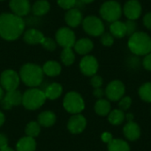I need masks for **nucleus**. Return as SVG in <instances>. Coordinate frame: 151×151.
I'll return each mask as SVG.
<instances>
[{"mask_svg": "<svg viewBox=\"0 0 151 151\" xmlns=\"http://www.w3.org/2000/svg\"><path fill=\"white\" fill-rule=\"evenodd\" d=\"M25 28V22L21 17L13 13L0 15V36L7 41L16 40Z\"/></svg>", "mask_w": 151, "mask_h": 151, "instance_id": "nucleus-1", "label": "nucleus"}, {"mask_svg": "<svg viewBox=\"0 0 151 151\" xmlns=\"http://www.w3.org/2000/svg\"><path fill=\"white\" fill-rule=\"evenodd\" d=\"M128 48L136 56H146L151 52V37L145 32L136 31L129 36Z\"/></svg>", "mask_w": 151, "mask_h": 151, "instance_id": "nucleus-2", "label": "nucleus"}, {"mask_svg": "<svg viewBox=\"0 0 151 151\" xmlns=\"http://www.w3.org/2000/svg\"><path fill=\"white\" fill-rule=\"evenodd\" d=\"M19 76L27 86L37 87L42 81L43 71L37 65L26 64L21 67Z\"/></svg>", "mask_w": 151, "mask_h": 151, "instance_id": "nucleus-3", "label": "nucleus"}, {"mask_svg": "<svg viewBox=\"0 0 151 151\" xmlns=\"http://www.w3.org/2000/svg\"><path fill=\"white\" fill-rule=\"evenodd\" d=\"M100 15L103 19L108 22H114L119 20L123 13V9L120 4L114 0H110L104 2L99 10Z\"/></svg>", "mask_w": 151, "mask_h": 151, "instance_id": "nucleus-4", "label": "nucleus"}, {"mask_svg": "<svg viewBox=\"0 0 151 151\" xmlns=\"http://www.w3.org/2000/svg\"><path fill=\"white\" fill-rule=\"evenodd\" d=\"M46 96L44 92L38 88L28 89L22 96V104L28 110H35L40 108L44 104Z\"/></svg>", "mask_w": 151, "mask_h": 151, "instance_id": "nucleus-5", "label": "nucleus"}, {"mask_svg": "<svg viewBox=\"0 0 151 151\" xmlns=\"http://www.w3.org/2000/svg\"><path fill=\"white\" fill-rule=\"evenodd\" d=\"M82 27L85 32L92 36H101L104 33V24L96 16L86 17L82 20Z\"/></svg>", "mask_w": 151, "mask_h": 151, "instance_id": "nucleus-6", "label": "nucleus"}, {"mask_svg": "<svg viewBox=\"0 0 151 151\" xmlns=\"http://www.w3.org/2000/svg\"><path fill=\"white\" fill-rule=\"evenodd\" d=\"M64 107L70 113L79 114L84 110L85 104L81 95L76 92H70L65 96Z\"/></svg>", "mask_w": 151, "mask_h": 151, "instance_id": "nucleus-7", "label": "nucleus"}, {"mask_svg": "<svg viewBox=\"0 0 151 151\" xmlns=\"http://www.w3.org/2000/svg\"><path fill=\"white\" fill-rule=\"evenodd\" d=\"M57 42L63 48H72L76 42L75 35L69 27H61L56 33Z\"/></svg>", "mask_w": 151, "mask_h": 151, "instance_id": "nucleus-8", "label": "nucleus"}, {"mask_svg": "<svg viewBox=\"0 0 151 151\" xmlns=\"http://www.w3.org/2000/svg\"><path fill=\"white\" fill-rule=\"evenodd\" d=\"M0 83L6 91L16 90L19 84V77L12 70H5L0 77Z\"/></svg>", "mask_w": 151, "mask_h": 151, "instance_id": "nucleus-9", "label": "nucleus"}, {"mask_svg": "<svg viewBox=\"0 0 151 151\" xmlns=\"http://www.w3.org/2000/svg\"><path fill=\"white\" fill-rule=\"evenodd\" d=\"M126 88L123 82L119 80H115L108 84L105 89V95L109 100L115 102L120 100L123 97Z\"/></svg>", "mask_w": 151, "mask_h": 151, "instance_id": "nucleus-10", "label": "nucleus"}, {"mask_svg": "<svg viewBox=\"0 0 151 151\" xmlns=\"http://www.w3.org/2000/svg\"><path fill=\"white\" fill-rule=\"evenodd\" d=\"M123 9V12L127 19L135 20L137 19L142 12V7L138 0H128L126 2Z\"/></svg>", "mask_w": 151, "mask_h": 151, "instance_id": "nucleus-11", "label": "nucleus"}, {"mask_svg": "<svg viewBox=\"0 0 151 151\" xmlns=\"http://www.w3.org/2000/svg\"><path fill=\"white\" fill-rule=\"evenodd\" d=\"M80 68L83 74L87 76H94L98 70V62L95 57L88 55L81 60Z\"/></svg>", "mask_w": 151, "mask_h": 151, "instance_id": "nucleus-12", "label": "nucleus"}, {"mask_svg": "<svg viewBox=\"0 0 151 151\" xmlns=\"http://www.w3.org/2000/svg\"><path fill=\"white\" fill-rule=\"evenodd\" d=\"M20 104H22V95L18 90L7 91L4 97L0 100V104L4 110H10L12 106Z\"/></svg>", "mask_w": 151, "mask_h": 151, "instance_id": "nucleus-13", "label": "nucleus"}, {"mask_svg": "<svg viewBox=\"0 0 151 151\" xmlns=\"http://www.w3.org/2000/svg\"><path fill=\"white\" fill-rule=\"evenodd\" d=\"M86 125V119L81 114H75L69 119L67 127L72 134H80L85 129Z\"/></svg>", "mask_w": 151, "mask_h": 151, "instance_id": "nucleus-14", "label": "nucleus"}, {"mask_svg": "<svg viewBox=\"0 0 151 151\" xmlns=\"http://www.w3.org/2000/svg\"><path fill=\"white\" fill-rule=\"evenodd\" d=\"M9 5L13 14L19 17L27 15L30 11V4L28 0H10Z\"/></svg>", "mask_w": 151, "mask_h": 151, "instance_id": "nucleus-15", "label": "nucleus"}, {"mask_svg": "<svg viewBox=\"0 0 151 151\" xmlns=\"http://www.w3.org/2000/svg\"><path fill=\"white\" fill-rule=\"evenodd\" d=\"M65 22L67 23V25L69 27H76L83 20L82 13L77 8L69 9V11L65 13Z\"/></svg>", "mask_w": 151, "mask_h": 151, "instance_id": "nucleus-16", "label": "nucleus"}, {"mask_svg": "<svg viewBox=\"0 0 151 151\" xmlns=\"http://www.w3.org/2000/svg\"><path fill=\"white\" fill-rule=\"evenodd\" d=\"M124 134L127 137V139H128L129 141H136L137 139H139L140 135H141V129L140 127L134 123V121H130L128 122L123 129Z\"/></svg>", "mask_w": 151, "mask_h": 151, "instance_id": "nucleus-17", "label": "nucleus"}, {"mask_svg": "<svg viewBox=\"0 0 151 151\" xmlns=\"http://www.w3.org/2000/svg\"><path fill=\"white\" fill-rule=\"evenodd\" d=\"M73 47L77 53H79L81 55H87L93 50L94 43L88 38H82V39L78 40L75 42Z\"/></svg>", "mask_w": 151, "mask_h": 151, "instance_id": "nucleus-18", "label": "nucleus"}, {"mask_svg": "<svg viewBox=\"0 0 151 151\" xmlns=\"http://www.w3.org/2000/svg\"><path fill=\"white\" fill-rule=\"evenodd\" d=\"M43 35L37 29L31 28L25 32L24 34V41L28 44H38L41 43L42 40L43 39Z\"/></svg>", "mask_w": 151, "mask_h": 151, "instance_id": "nucleus-19", "label": "nucleus"}, {"mask_svg": "<svg viewBox=\"0 0 151 151\" xmlns=\"http://www.w3.org/2000/svg\"><path fill=\"white\" fill-rule=\"evenodd\" d=\"M110 32L113 35V37L116 38H123L127 35V28L125 22H122L120 20L114 21L110 26Z\"/></svg>", "mask_w": 151, "mask_h": 151, "instance_id": "nucleus-20", "label": "nucleus"}, {"mask_svg": "<svg viewBox=\"0 0 151 151\" xmlns=\"http://www.w3.org/2000/svg\"><path fill=\"white\" fill-rule=\"evenodd\" d=\"M35 141L32 137H24L20 139L17 145H16V150L17 151H35Z\"/></svg>", "mask_w": 151, "mask_h": 151, "instance_id": "nucleus-21", "label": "nucleus"}, {"mask_svg": "<svg viewBox=\"0 0 151 151\" xmlns=\"http://www.w3.org/2000/svg\"><path fill=\"white\" fill-rule=\"evenodd\" d=\"M50 5L46 0H37L32 6V12L36 16L46 14L50 11Z\"/></svg>", "mask_w": 151, "mask_h": 151, "instance_id": "nucleus-22", "label": "nucleus"}, {"mask_svg": "<svg viewBox=\"0 0 151 151\" xmlns=\"http://www.w3.org/2000/svg\"><path fill=\"white\" fill-rule=\"evenodd\" d=\"M42 71L43 73L47 74L48 76H57L61 72V66L56 61H48L44 64Z\"/></svg>", "mask_w": 151, "mask_h": 151, "instance_id": "nucleus-23", "label": "nucleus"}, {"mask_svg": "<svg viewBox=\"0 0 151 151\" xmlns=\"http://www.w3.org/2000/svg\"><path fill=\"white\" fill-rule=\"evenodd\" d=\"M44 94H45L46 98L54 100V99L59 97L60 95L62 94V87L58 83H52L46 88Z\"/></svg>", "mask_w": 151, "mask_h": 151, "instance_id": "nucleus-24", "label": "nucleus"}, {"mask_svg": "<svg viewBox=\"0 0 151 151\" xmlns=\"http://www.w3.org/2000/svg\"><path fill=\"white\" fill-rule=\"evenodd\" d=\"M56 121V116L51 111H43L38 117V122L43 127H50Z\"/></svg>", "mask_w": 151, "mask_h": 151, "instance_id": "nucleus-25", "label": "nucleus"}, {"mask_svg": "<svg viewBox=\"0 0 151 151\" xmlns=\"http://www.w3.org/2000/svg\"><path fill=\"white\" fill-rule=\"evenodd\" d=\"M108 151H130V147L127 142L115 139L108 143Z\"/></svg>", "mask_w": 151, "mask_h": 151, "instance_id": "nucleus-26", "label": "nucleus"}, {"mask_svg": "<svg viewBox=\"0 0 151 151\" xmlns=\"http://www.w3.org/2000/svg\"><path fill=\"white\" fill-rule=\"evenodd\" d=\"M96 112L100 116H106L111 111V104L110 102L104 99H100L96 103L95 105Z\"/></svg>", "mask_w": 151, "mask_h": 151, "instance_id": "nucleus-27", "label": "nucleus"}, {"mask_svg": "<svg viewBox=\"0 0 151 151\" xmlns=\"http://www.w3.org/2000/svg\"><path fill=\"white\" fill-rule=\"evenodd\" d=\"M108 119L110 123H111L112 125H120L125 119V115H124L123 111L113 110L112 111L109 113Z\"/></svg>", "mask_w": 151, "mask_h": 151, "instance_id": "nucleus-28", "label": "nucleus"}, {"mask_svg": "<svg viewBox=\"0 0 151 151\" xmlns=\"http://www.w3.org/2000/svg\"><path fill=\"white\" fill-rule=\"evenodd\" d=\"M61 60L65 65H71L74 62L75 56L72 48H64L61 53Z\"/></svg>", "mask_w": 151, "mask_h": 151, "instance_id": "nucleus-29", "label": "nucleus"}, {"mask_svg": "<svg viewBox=\"0 0 151 151\" xmlns=\"http://www.w3.org/2000/svg\"><path fill=\"white\" fill-rule=\"evenodd\" d=\"M139 95L143 101L151 103V82L144 83L139 88Z\"/></svg>", "mask_w": 151, "mask_h": 151, "instance_id": "nucleus-30", "label": "nucleus"}, {"mask_svg": "<svg viewBox=\"0 0 151 151\" xmlns=\"http://www.w3.org/2000/svg\"><path fill=\"white\" fill-rule=\"evenodd\" d=\"M26 134L29 137H36L40 134V126L36 122H30L26 128Z\"/></svg>", "mask_w": 151, "mask_h": 151, "instance_id": "nucleus-31", "label": "nucleus"}, {"mask_svg": "<svg viewBox=\"0 0 151 151\" xmlns=\"http://www.w3.org/2000/svg\"><path fill=\"white\" fill-rule=\"evenodd\" d=\"M101 42L106 47H110L114 43V37L111 33H104L101 35Z\"/></svg>", "mask_w": 151, "mask_h": 151, "instance_id": "nucleus-32", "label": "nucleus"}, {"mask_svg": "<svg viewBox=\"0 0 151 151\" xmlns=\"http://www.w3.org/2000/svg\"><path fill=\"white\" fill-rule=\"evenodd\" d=\"M126 25V28H127V35L131 36L133 34H134L136 32V22L135 20H131V19H127L125 22Z\"/></svg>", "mask_w": 151, "mask_h": 151, "instance_id": "nucleus-33", "label": "nucleus"}, {"mask_svg": "<svg viewBox=\"0 0 151 151\" xmlns=\"http://www.w3.org/2000/svg\"><path fill=\"white\" fill-rule=\"evenodd\" d=\"M41 44L48 50H54L56 49V42L54 40H52L51 38H47V37H43V39L41 42Z\"/></svg>", "mask_w": 151, "mask_h": 151, "instance_id": "nucleus-34", "label": "nucleus"}, {"mask_svg": "<svg viewBox=\"0 0 151 151\" xmlns=\"http://www.w3.org/2000/svg\"><path fill=\"white\" fill-rule=\"evenodd\" d=\"M78 0H58V4L61 8L64 9H72L77 4Z\"/></svg>", "mask_w": 151, "mask_h": 151, "instance_id": "nucleus-35", "label": "nucleus"}, {"mask_svg": "<svg viewBox=\"0 0 151 151\" xmlns=\"http://www.w3.org/2000/svg\"><path fill=\"white\" fill-rule=\"evenodd\" d=\"M131 104H132V99H131L129 96H125V97L121 98V99H120V102H119V105L121 111H122V110H123V111L128 110L129 107L131 106Z\"/></svg>", "mask_w": 151, "mask_h": 151, "instance_id": "nucleus-36", "label": "nucleus"}, {"mask_svg": "<svg viewBox=\"0 0 151 151\" xmlns=\"http://www.w3.org/2000/svg\"><path fill=\"white\" fill-rule=\"evenodd\" d=\"M91 85L95 88H99L102 87L103 85V79L101 76L99 75H94L91 79Z\"/></svg>", "mask_w": 151, "mask_h": 151, "instance_id": "nucleus-37", "label": "nucleus"}, {"mask_svg": "<svg viewBox=\"0 0 151 151\" xmlns=\"http://www.w3.org/2000/svg\"><path fill=\"white\" fill-rule=\"evenodd\" d=\"M142 65L146 70L151 71V52L145 56V58L142 61Z\"/></svg>", "mask_w": 151, "mask_h": 151, "instance_id": "nucleus-38", "label": "nucleus"}, {"mask_svg": "<svg viewBox=\"0 0 151 151\" xmlns=\"http://www.w3.org/2000/svg\"><path fill=\"white\" fill-rule=\"evenodd\" d=\"M143 25L146 28L151 30V12L146 13L143 17Z\"/></svg>", "mask_w": 151, "mask_h": 151, "instance_id": "nucleus-39", "label": "nucleus"}, {"mask_svg": "<svg viewBox=\"0 0 151 151\" xmlns=\"http://www.w3.org/2000/svg\"><path fill=\"white\" fill-rule=\"evenodd\" d=\"M7 138L4 134H0V150H3L7 147Z\"/></svg>", "mask_w": 151, "mask_h": 151, "instance_id": "nucleus-40", "label": "nucleus"}, {"mask_svg": "<svg viewBox=\"0 0 151 151\" xmlns=\"http://www.w3.org/2000/svg\"><path fill=\"white\" fill-rule=\"evenodd\" d=\"M102 140H103V142H104L106 143H110L113 139H112V135L110 133H104L102 134Z\"/></svg>", "mask_w": 151, "mask_h": 151, "instance_id": "nucleus-41", "label": "nucleus"}, {"mask_svg": "<svg viewBox=\"0 0 151 151\" xmlns=\"http://www.w3.org/2000/svg\"><path fill=\"white\" fill-rule=\"evenodd\" d=\"M94 96L97 98H102L103 96H104V91L103 89H101L100 88H95L94 90Z\"/></svg>", "mask_w": 151, "mask_h": 151, "instance_id": "nucleus-42", "label": "nucleus"}, {"mask_svg": "<svg viewBox=\"0 0 151 151\" xmlns=\"http://www.w3.org/2000/svg\"><path fill=\"white\" fill-rule=\"evenodd\" d=\"M4 114L0 111V127L4 124Z\"/></svg>", "mask_w": 151, "mask_h": 151, "instance_id": "nucleus-43", "label": "nucleus"}, {"mask_svg": "<svg viewBox=\"0 0 151 151\" xmlns=\"http://www.w3.org/2000/svg\"><path fill=\"white\" fill-rule=\"evenodd\" d=\"M127 119H128V122H130V121H133L134 116H133V114H127Z\"/></svg>", "mask_w": 151, "mask_h": 151, "instance_id": "nucleus-44", "label": "nucleus"}, {"mask_svg": "<svg viewBox=\"0 0 151 151\" xmlns=\"http://www.w3.org/2000/svg\"><path fill=\"white\" fill-rule=\"evenodd\" d=\"M81 2H82V3H84V4H90V3H92L94 0H80Z\"/></svg>", "mask_w": 151, "mask_h": 151, "instance_id": "nucleus-45", "label": "nucleus"}, {"mask_svg": "<svg viewBox=\"0 0 151 151\" xmlns=\"http://www.w3.org/2000/svg\"><path fill=\"white\" fill-rule=\"evenodd\" d=\"M0 151H14V150H12V149H10V148H8V147H6V148H4V149H3V150H0Z\"/></svg>", "mask_w": 151, "mask_h": 151, "instance_id": "nucleus-46", "label": "nucleus"}, {"mask_svg": "<svg viewBox=\"0 0 151 151\" xmlns=\"http://www.w3.org/2000/svg\"><path fill=\"white\" fill-rule=\"evenodd\" d=\"M3 95H4V91H3L2 88H0V100L3 98Z\"/></svg>", "mask_w": 151, "mask_h": 151, "instance_id": "nucleus-47", "label": "nucleus"}, {"mask_svg": "<svg viewBox=\"0 0 151 151\" xmlns=\"http://www.w3.org/2000/svg\"><path fill=\"white\" fill-rule=\"evenodd\" d=\"M0 1H3V0H0Z\"/></svg>", "mask_w": 151, "mask_h": 151, "instance_id": "nucleus-48", "label": "nucleus"}]
</instances>
